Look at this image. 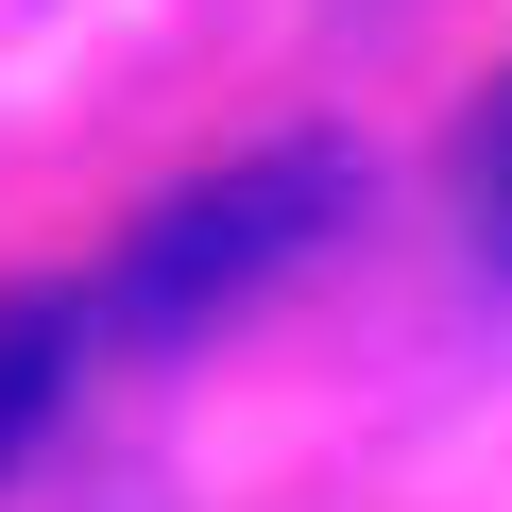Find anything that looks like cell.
Masks as SVG:
<instances>
[{"label":"cell","mask_w":512,"mask_h":512,"mask_svg":"<svg viewBox=\"0 0 512 512\" xmlns=\"http://www.w3.org/2000/svg\"><path fill=\"white\" fill-rule=\"evenodd\" d=\"M342 205V154H239L205 188H171L137 239H120V274H103V325H205L222 291H256L274 256Z\"/></svg>","instance_id":"6da1fadb"},{"label":"cell","mask_w":512,"mask_h":512,"mask_svg":"<svg viewBox=\"0 0 512 512\" xmlns=\"http://www.w3.org/2000/svg\"><path fill=\"white\" fill-rule=\"evenodd\" d=\"M69 359H86V291H18V308H0V461L52 427Z\"/></svg>","instance_id":"7a4b0ae2"},{"label":"cell","mask_w":512,"mask_h":512,"mask_svg":"<svg viewBox=\"0 0 512 512\" xmlns=\"http://www.w3.org/2000/svg\"><path fill=\"white\" fill-rule=\"evenodd\" d=\"M461 222H478V256H512V86H495L478 137H461Z\"/></svg>","instance_id":"3957f363"}]
</instances>
